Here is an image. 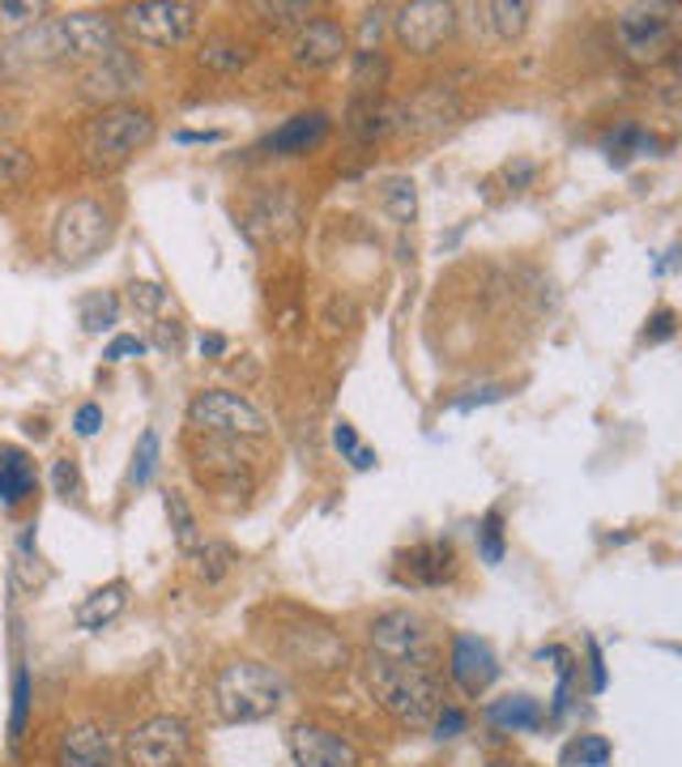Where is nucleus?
Listing matches in <instances>:
<instances>
[{"label": "nucleus", "instance_id": "obj_1", "mask_svg": "<svg viewBox=\"0 0 682 767\" xmlns=\"http://www.w3.org/2000/svg\"><path fill=\"white\" fill-rule=\"evenodd\" d=\"M18 56L26 61H107L120 52V31L102 13H65L43 22L39 31H26L13 43Z\"/></svg>", "mask_w": 682, "mask_h": 767}, {"label": "nucleus", "instance_id": "obj_2", "mask_svg": "<svg viewBox=\"0 0 682 767\" xmlns=\"http://www.w3.org/2000/svg\"><path fill=\"white\" fill-rule=\"evenodd\" d=\"M367 687H371L376 703L405 730H423V725H431L440 716V678H435L431 666L389 661V657L371 652Z\"/></svg>", "mask_w": 682, "mask_h": 767}, {"label": "nucleus", "instance_id": "obj_3", "mask_svg": "<svg viewBox=\"0 0 682 767\" xmlns=\"http://www.w3.org/2000/svg\"><path fill=\"white\" fill-rule=\"evenodd\" d=\"M286 700L282 678L260 661H230L214 678V707L227 725H252L273 716Z\"/></svg>", "mask_w": 682, "mask_h": 767}, {"label": "nucleus", "instance_id": "obj_4", "mask_svg": "<svg viewBox=\"0 0 682 767\" xmlns=\"http://www.w3.org/2000/svg\"><path fill=\"white\" fill-rule=\"evenodd\" d=\"M150 141H154V111L137 107V102L107 107L82 128V154L90 166H120Z\"/></svg>", "mask_w": 682, "mask_h": 767}, {"label": "nucleus", "instance_id": "obj_5", "mask_svg": "<svg viewBox=\"0 0 682 767\" xmlns=\"http://www.w3.org/2000/svg\"><path fill=\"white\" fill-rule=\"evenodd\" d=\"M679 4H623L615 13V39L631 61H661L682 39Z\"/></svg>", "mask_w": 682, "mask_h": 767}, {"label": "nucleus", "instance_id": "obj_6", "mask_svg": "<svg viewBox=\"0 0 682 767\" xmlns=\"http://www.w3.org/2000/svg\"><path fill=\"white\" fill-rule=\"evenodd\" d=\"M188 426L209 435V440H260L269 431V422L257 406L239 392L223 388H205L188 401Z\"/></svg>", "mask_w": 682, "mask_h": 767}, {"label": "nucleus", "instance_id": "obj_7", "mask_svg": "<svg viewBox=\"0 0 682 767\" xmlns=\"http://www.w3.org/2000/svg\"><path fill=\"white\" fill-rule=\"evenodd\" d=\"M111 239V218L107 209L90 201V196H77L68 201L65 209L56 214V226H52V248L65 264H82Z\"/></svg>", "mask_w": 682, "mask_h": 767}, {"label": "nucleus", "instance_id": "obj_8", "mask_svg": "<svg viewBox=\"0 0 682 767\" xmlns=\"http://www.w3.org/2000/svg\"><path fill=\"white\" fill-rule=\"evenodd\" d=\"M125 26L132 39L154 43V47H180L188 43L201 26V9L184 4V0H145V4H129L125 9Z\"/></svg>", "mask_w": 682, "mask_h": 767}, {"label": "nucleus", "instance_id": "obj_9", "mask_svg": "<svg viewBox=\"0 0 682 767\" xmlns=\"http://www.w3.org/2000/svg\"><path fill=\"white\" fill-rule=\"evenodd\" d=\"M193 734L180 716H150L125 737V764L129 767H184Z\"/></svg>", "mask_w": 682, "mask_h": 767}, {"label": "nucleus", "instance_id": "obj_10", "mask_svg": "<svg viewBox=\"0 0 682 767\" xmlns=\"http://www.w3.org/2000/svg\"><path fill=\"white\" fill-rule=\"evenodd\" d=\"M453 31H456V9L453 4H444V0L405 4V9H397V18H392L397 43H401L405 52H414V56H435V52L448 43V34Z\"/></svg>", "mask_w": 682, "mask_h": 767}, {"label": "nucleus", "instance_id": "obj_11", "mask_svg": "<svg viewBox=\"0 0 682 767\" xmlns=\"http://www.w3.org/2000/svg\"><path fill=\"white\" fill-rule=\"evenodd\" d=\"M371 652H376V657H389V661H419V666H431V639H426L423 618L410 614V609L380 614V618L371 623Z\"/></svg>", "mask_w": 682, "mask_h": 767}, {"label": "nucleus", "instance_id": "obj_12", "mask_svg": "<svg viewBox=\"0 0 682 767\" xmlns=\"http://www.w3.org/2000/svg\"><path fill=\"white\" fill-rule=\"evenodd\" d=\"M294 767H358V750L325 725H294L291 730Z\"/></svg>", "mask_w": 682, "mask_h": 767}, {"label": "nucleus", "instance_id": "obj_13", "mask_svg": "<svg viewBox=\"0 0 682 767\" xmlns=\"http://www.w3.org/2000/svg\"><path fill=\"white\" fill-rule=\"evenodd\" d=\"M461 116V102L453 98V90L444 86H431L423 95H414L410 102L397 107V132H410V137H435L448 125H456Z\"/></svg>", "mask_w": 682, "mask_h": 767}, {"label": "nucleus", "instance_id": "obj_14", "mask_svg": "<svg viewBox=\"0 0 682 767\" xmlns=\"http://www.w3.org/2000/svg\"><path fill=\"white\" fill-rule=\"evenodd\" d=\"M141 86V64L132 61L129 52H111L107 61H95L86 73H82V95L86 98H102L111 107H120V98L132 95Z\"/></svg>", "mask_w": 682, "mask_h": 767}, {"label": "nucleus", "instance_id": "obj_15", "mask_svg": "<svg viewBox=\"0 0 682 767\" xmlns=\"http://www.w3.org/2000/svg\"><path fill=\"white\" fill-rule=\"evenodd\" d=\"M342 52H346V31H342V22H333V18H312V22H303L291 43L294 64L307 68V73L337 64L342 61Z\"/></svg>", "mask_w": 682, "mask_h": 767}, {"label": "nucleus", "instance_id": "obj_16", "mask_svg": "<svg viewBox=\"0 0 682 767\" xmlns=\"http://www.w3.org/2000/svg\"><path fill=\"white\" fill-rule=\"evenodd\" d=\"M448 670H453V682L465 691V695H483L490 682L499 678V661L490 652L487 639L478 636H456L453 639V657H448Z\"/></svg>", "mask_w": 682, "mask_h": 767}, {"label": "nucleus", "instance_id": "obj_17", "mask_svg": "<svg viewBox=\"0 0 682 767\" xmlns=\"http://www.w3.org/2000/svg\"><path fill=\"white\" fill-rule=\"evenodd\" d=\"M56 767H116V750H111V742L98 725H73L61 737Z\"/></svg>", "mask_w": 682, "mask_h": 767}, {"label": "nucleus", "instance_id": "obj_18", "mask_svg": "<svg viewBox=\"0 0 682 767\" xmlns=\"http://www.w3.org/2000/svg\"><path fill=\"white\" fill-rule=\"evenodd\" d=\"M325 137H328L325 111H299V116H291V120L278 128L264 145H269V154H278V159H294V154L316 150Z\"/></svg>", "mask_w": 682, "mask_h": 767}, {"label": "nucleus", "instance_id": "obj_19", "mask_svg": "<svg viewBox=\"0 0 682 767\" xmlns=\"http://www.w3.org/2000/svg\"><path fill=\"white\" fill-rule=\"evenodd\" d=\"M346 128L355 132L358 141H380V137L397 132V102H389L385 95H376V98H355V95H350Z\"/></svg>", "mask_w": 682, "mask_h": 767}, {"label": "nucleus", "instance_id": "obj_20", "mask_svg": "<svg viewBox=\"0 0 682 767\" xmlns=\"http://www.w3.org/2000/svg\"><path fill=\"white\" fill-rule=\"evenodd\" d=\"M39 486V469L22 447H0V504L18 508L26 495Z\"/></svg>", "mask_w": 682, "mask_h": 767}, {"label": "nucleus", "instance_id": "obj_21", "mask_svg": "<svg viewBox=\"0 0 682 767\" xmlns=\"http://www.w3.org/2000/svg\"><path fill=\"white\" fill-rule=\"evenodd\" d=\"M129 606V584L125 580H111V584H102L95 588L82 606H77V627L82 631H102L107 623H116L120 614Z\"/></svg>", "mask_w": 682, "mask_h": 767}, {"label": "nucleus", "instance_id": "obj_22", "mask_svg": "<svg viewBox=\"0 0 682 767\" xmlns=\"http://www.w3.org/2000/svg\"><path fill=\"white\" fill-rule=\"evenodd\" d=\"M401 563H405V575L414 584H444L453 575V545L448 542L414 545L410 554H401Z\"/></svg>", "mask_w": 682, "mask_h": 767}, {"label": "nucleus", "instance_id": "obj_23", "mask_svg": "<svg viewBox=\"0 0 682 767\" xmlns=\"http://www.w3.org/2000/svg\"><path fill=\"white\" fill-rule=\"evenodd\" d=\"M490 725H499V730H508V734H529V730H538L542 721H546V712H542V703L529 700V695H508V700H495L487 707Z\"/></svg>", "mask_w": 682, "mask_h": 767}, {"label": "nucleus", "instance_id": "obj_24", "mask_svg": "<svg viewBox=\"0 0 682 767\" xmlns=\"http://www.w3.org/2000/svg\"><path fill=\"white\" fill-rule=\"evenodd\" d=\"M248 61H252V43H243L235 34H214L201 43V64L214 73H239Z\"/></svg>", "mask_w": 682, "mask_h": 767}, {"label": "nucleus", "instance_id": "obj_25", "mask_svg": "<svg viewBox=\"0 0 682 767\" xmlns=\"http://www.w3.org/2000/svg\"><path fill=\"white\" fill-rule=\"evenodd\" d=\"M355 98H376L385 95V82H389V61L380 47H362L355 56Z\"/></svg>", "mask_w": 682, "mask_h": 767}, {"label": "nucleus", "instance_id": "obj_26", "mask_svg": "<svg viewBox=\"0 0 682 767\" xmlns=\"http://www.w3.org/2000/svg\"><path fill=\"white\" fill-rule=\"evenodd\" d=\"M483 13H487L495 39H504V43L520 39V34H524V26H529V4H524V0H499V4H483Z\"/></svg>", "mask_w": 682, "mask_h": 767}, {"label": "nucleus", "instance_id": "obj_27", "mask_svg": "<svg viewBox=\"0 0 682 767\" xmlns=\"http://www.w3.org/2000/svg\"><path fill=\"white\" fill-rule=\"evenodd\" d=\"M34 175V159L26 145H13V141H0V192H18L26 188Z\"/></svg>", "mask_w": 682, "mask_h": 767}, {"label": "nucleus", "instance_id": "obj_28", "mask_svg": "<svg viewBox=\"0 0 682 767\" xmlns=\"http://www.w3.org/2000/svg\"><path fill=\"white\" fill-rule=\"evenodd\" d=\"M82 324H86V333H107V328H116V324H120V299H116L111 290L86 294V299H82Z\"/></svg>", "mask_w": 682, "mask_h": 767}, {"label": "nucleus", "instance_id": "obj_29", "mask_svg": "<svg viewBox=\"0 0 682 767\" xmlns=\"http://www.w3.org/2000/svg\"><path fill=\"white\" fill-rule=\"evenodd\" d=\"M163 508L171 516V529H175V542L184 545V550H201V529H196V516L188 508V499L180 495V490H166L163 495Z\"/></svg>", "mask_w": 682, "mask_h": 767}, {"label": "nucleus", "instance_id": "obj_30", "mask_svg": "<svg viewBox=\"0 0 682 767\" xmlns=\"http://www.w3.org/2000/svg\"><path fill=\"white\" fill-rule=\"evenodd\" d=\"M154 469H159V431H154V426H145V431H141V440H137V452H132V469H129L132 490L150 486Z\"/></svg>", "mask_w": 682, "mask_h": 767}, {"label": "nucleus", "instance_id": "obj_31", "mask_svg": "<svg viewBox=\"0 0 682 767\" xmlns=\"http://www.w3.org/2000/svg\"><path fill=\"white\" fill-rule=\"evenodd\" d=\"M478 554H483V563L490 568H499L504 563V554H508V542H504V511L490 508L483 516V525H478Z\"/></svg>", "mask_w": 682, "mask_h": 767}, {"label": "nucleus", "instance_id": "obj_32", "mask_svg": "<svg viewBox=\"0 0 682 767\" xmlns=\"http://www.w3.org/2000/svg\"><path fill=\"white\" fill-rule=\"evenodd\" d=\"M385 205H389V214L397 223H414V214H419L414 180H392L389 188H385Z\"/></svg>", "mask_w": 682, "mask_h": 767}, {"label": "nucleus", "instance_id": "obj_33", "mask_svg": "<svg viewBox=\"0 0 682 767\" xmlns=\"http://www.w3.org/2000/svg\"><path fill=\"white\" fill-rule=\"evenodd\" d=\"M26 721H31V673L18 670V678H13V716H9V737L13 742H22Z\"/></svg>", "mask_w": 682, "mask_h": 767}, {"label": "nucleus", "instance_id": "obj_34", "mask_svg": "<svg viewBox=\"0 0 682 767\" xmlns=\"http://www.w3.org/2000/svg\"><path fill=\"white\" fill-rule=\"evenodd\" d=\"M43 4H18V0H0V31H34V22L43 18Z\"/></svg>", "mask_w": 682, "mask_h": 767}, {"label": "nucleus", "instance_id": "obj_35", "mask_svg": "<svg viewBox=\"0 0 682 767\" xmlns=\"http://www.w3.org/2000/svg\"><path fill=\"white\" fill-rule=\"evenodd\" d=\"M129 299H132V307H137V312H145V316L171 312V290H163L159 282H132Z\"/></svg>", "mask_w": 682, "mask_h": 767}, {"label": "nucleus", "instance_id": "obj_36", "mask_svg": "<svg viewBox=\"0 0 682 767\" xmlns=\"http://www.w3.org/2000/svg\"><path fill=\"white\" fill-rule=\"evenodd\" d=\"M196 559H201V568H196V572L205 575L209 584H218V580L230 572V563H235V550H230V545H201V550H196Z\"/></svg>", "mask_w": 682, "mask_h": 767}, {"label": "nucleus", "instance_id": "obj_37", "mask_svg": "<svg viewBox=\"0 0 682 767\" xmlns=\"http://www.w3.org/2000/svg\"><path fill=\"white\" fill-rule=\"evenodd\" d=\"M567 759H576L581 767H606L610 764V742L597 734H585L576 737V746L567 750Z\"/></svg>", "mask_w": 682, "mask_h": 767}, {"label": "nucleus", "instance_id": "obj_38", "mask_svg": "<svg viewBox=\"0 0 682 767\" xmlns=\"http://www.w3.org/2000/svg\"><path fill=\"white\" fill-rule=\"evenodd\" d=\"M257 13H264L269 26H303V22H312L307 4H257Z\"/></svg>", "mask_w": 682, "mask_h": 767}, {"label": "nucleus", "instance_id": "obj_39", "mask_svg": "<svg viewBox=\"0 0 682 767\" xmlns=\"http://www.w3.org/2000/svg\"><path fill=\"white\" fill-rule=\"evenodd\" d=\"M141 354H145V337H137V333H120V337L107 342L102 358H107V363H125V358H141Z\"/></svg>", "mask_w": 682, "mask_h": 767}, {"label": "nucleus", "instance_id": "obj_40", "mask_svg": "<svg viewBox=\"0 0 682 767\" xmlns=\"http://www.w3.org/2000/svg\"><path fill=\"white\" fill-rule=\"evenodd\" d=\"M52 482H56V495H77V486H82V478H77V461H68V456H61L56 461V469H52Z\"/></svg>", "mask_w": 682, "mask_h": 767}, {"label": "nucleus", "instance_id": "obj_41", "mask_svg": "<svg viewBox=\"0 0 682 767\" xmlns=\"http://www.w3.org/2000/svg\"><path fill=\"white\" fill-rule=\"evenodd\" d=\"M98 426H102V406L86 401V406L73 414V431H77L82 440H90V435H98Z\"/></svg>", "mask_w": 682, "mask_h": 767}, {"label": "nucleus", "instance_id": "obj_42", "mask_svg": "<svg viewBox=\"0 0 682 767\" xmlns=\"http://www.w3.org/2000/svg\"><path fill=\"white\" fill-rule=\"evenodd\" d=\"M465 730V712L461 707H440V716H435V737H456Z\"/></svg>", "mask_w": 682, "mask_h": 767}, {"label": "nucleus", "instance_id": "obj_43", "mask_svg": "<svg viewBox=\"0 0 682 767\" xmlns=\"http://www.w3.org/2000/svg\"><path fill=\"white\" fill-rule=\"evenodd\" d=\"M333 444H337V452H342V456H355V452H358L355 426H350V422H337V426H333Z\"/></svg>", "mask_w": 682, "mask_h": 767}, {"label": "nucleus", "instance_id": "obj_44", "mask_svg": "<svg viewBox=\"0 0 682 767\" xmlns=\"http://www.w3.org/2000/svg\"><path fill=\"white\" fill-rule=\"evenodd\" d=\"M670 333H674V312H657V316H652V328L645 337H649V342H665Z\"/></svg>", "mask_w": 682, "mask_h": 767}, {"label": "nucleus", "instance_id": "obj_45", "mask_svg": "<svg viewBox=\"0 0 682 767\" xmlns=\"http://www.w3.org/2000/svg\"><path fill=\"white\" fill-rule=\"evenodd\" d=\"M588 666H593V691H606V666H602V648L588 639Z\"/></svg>", "mask_w": 682, "mask_h": 767}, {"label": "nucleus", "instance_id": "obj_46", "mask_svg": "<svg viewBox=\"0 0 682 767\" xmlns=\"http://www.w3.org/2000/svg\"><path fill=\"white\" fill-rule=\"evenodd\" d=\"M264 205H269V218H282V214L273 209V196H269ZM282 205H291V196H286ZM286 218H291V223H294V218H299V209H294V205H291V209H286ZM291 230H294V226H286V223H273V239H282V235H291Z\"/></svg>", "mask_w": 682, "mask_h": 767}, {"label": "nucleus", "instance_id": "obj_47", "mask_svg": "<svg viewBox=\"0 0 682 767\" xmlns=\"http://www.w3.org/2000/svg\"><path fill=\"white\" fill-rule=\"evenodd\" d=\"M175 141H184V145H214V141H223V132H175Z\"/></svg>", "mask_w": 682, "mask_h": 767}, {"label": "nucleus", "instance_id": "obj_48", "mask_svg": "<svg viewBox=\"0 0 682 767\" xmlns=\"http://www.w3.org/2000/svg\"><path fill=\"white\" fill-rule=\"evenodd\" d=\"M350 461H355V469H371V465H376V452H367V447H358L355 456H350Z\"/></svg>", "mask_w": 682, "mask_h": 767}, {"label": "nucleus", "instance_id": "obj_49", "mask_svg": "<svg viewBox=\"0 0 682 767\" xmlns=\"http://www.w3.org/2000/svg\"><path fill=\"white\" fill-rule=\"evenodd\" d=\"M665 61H670V68H674V77H679V82H682V39H679V43H674V52H670Z\"/></svg>", "mask_w": 682, "mask_h": 767}, {"label": "nucleus", "instance_id": "obj_50", "mask_svg": "<svg viewBox=\"0 0 682 767\" xmlns=\"http://www.w3.org/2000/svg\"><path fill=\"white\" fill-rule=\"evenodd\" d=\"M201 350H209V354H223V350H227V342H223V337H201Z\"/></svg>", "mask_w": 682, "mask_h": 767}, {"label": "nucleus", "instance_id": "obj_51", "mask_svg": "<svg viewBox=\"0 0 682 767\" xmlns=\"http://www.w3.org/2000/svg\"><path fill=\"white\" fill-rule=\"evenodd\" d=\"M490 767H524V764H512V759H504V764H490Z\"/></svg>", "mask_w": 682, "mask_h": 767}, {"label": "nucleus", "instance_id": "obj_52", "mask_svg": "<svg viewBox=\"0 0 682 767\" xmlns=\"http://www.w3.org/2000/svg\"><path fill=\"white\" fill-rule=\"evenodd\" d=\"M679 652H682V648H679Z\"/></svg>", "mask_w": 682, "mask_h": 767}]
</instances>
